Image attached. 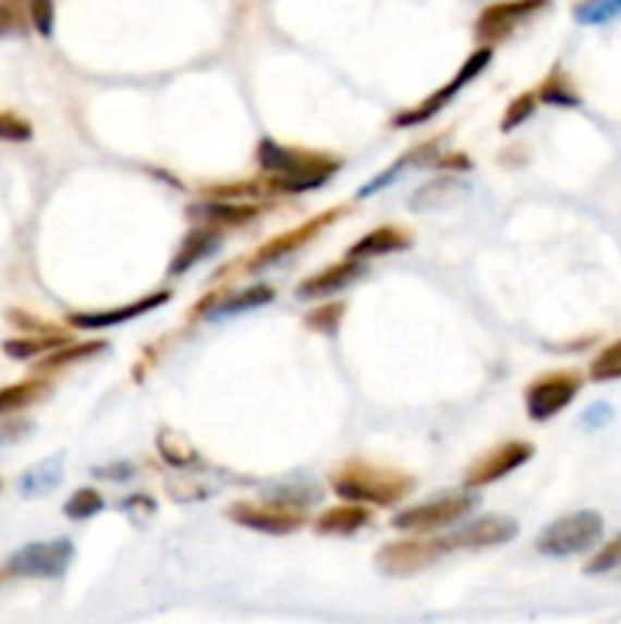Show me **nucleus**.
Wrapping results in <instances>:
<instances>
[{"label":"nucleus","instance_id":"1","mask_svg":"<svg viewBox=\"0 0 621 624\" xmlns=\"http://www.w3.org/2000/svg\"><path fill=\"white\" fill-rule=\"evenodd\" d=\"M256 156H259L263 168L278 174V180H275L278 189H290V193L317 189L339 171V162H332V159H317V156H308V152L283 149L275 140H263Z\"/></svg>","mask_w":621,"mask_h":624},{"label":"nucleus","instance_id":"2","mask_svg":"<svg viewBox=\"0 0 621 624\" xmlns=\"http://www.w3.org/2000/svg\"><path fill=\"white\" fill-rule=\"evenodd\" d=\"M332 488L348 503H372V505H390L402 500L412 491V478L397 476V473H385V469H372V466H348L344 473L332 478Z\"/></svg>","mask_w":621,"mask_h":624},{"label":"nucleus","instance_id":"3","mask_svg":"<svg viewBox=\"0 0 621 624\" xmlns=\"http://www.w3.org/2000/svg\"><path fill=\"white\" fill-rule=\"evenodd\" d=\"M604 536V518L597 512H573L563 518L551 521L536 539V549L551 558H567L579 551H592Z\"/></svg>","mask_w":621,"mask_h":624},{"label":"nucleus","instance_id":"4","mask_svg":"<svg viewBox=\"0 0 621 624\" xmlns=\"http://www.w3.org/2000/svg\"><path fill=\"white\" fill-rule=\"evenodd\" d=\"M71 561H74V542L71 539L31 542L7 561V573L25 576V579H59L61 573L71 566Z\"/></svg>","mask_w":621,"mask_h":624},{"label":"nucleus","instance_id":"5","mask_svg":"<svg viewBox=\"0 0 621 624\" xmlns=\"http://www.w3.org/2000/svg\"><path fill=\"white\" fill-rule=\"evenodd\" d=\"M473 509L470 497H442V500H429V503L412 505L393 518L397 530H414V534H427V530H442L466 518Z\"/></svg>","mask_w":621,"mask_h":624},{"label":"nucleus","instance_id":"6","mask_svg":"<svg viewBox=\"0 0 621 624\" xmlns=\"http://www.w3.org/2000/svg\"><path fill=\"white\" fill-rule=\"evenodd\" d=\"M579 387H582V378L576 372H558L548 375V378H539L536 384L527 390V415L533 420H548L558 412H563L570 402L576 400Z\"/></svg>","mask_w":621,"mask_h":624},{"label":"nucleus","instance_id":"7","mask_svg":"<svg viewBox=\"0 0 621 624\" xmlns=\"http://www.w3.org/2000/svg\"><path fill=\"white\" fill-rule=\"evenodd\" d=\"M445 549H448L445 539L442 542H421V539L390 542V546L378 551V566L390 576H414V573L427 570Z\"/></svg>","mask_w":621,"mask_h":624},{"label":"nucleus","instance_id":"8","mask_svg":"<svg viewBox=\"0 0 621 624\" xmlns=\"http://www.w3.org/2000/svg\"><path fill=\"white\" fill-rule=\"evenodd\" d=\"M518 536V524L500 515H485V518L463 524L458 534L448 536V549H488V546H503Z\"/></svg>","mask_w":621,"mask_h":624},{"label":"nucleus","instance_id":"9","mask_svg":"<svg viewBox=\"0 0 621 624\" xmlns=\"http://www.w3.org/2000/svg\"><path fill=\"white\" fill-rule=\"evenodd\" d=\"M488 61H490V49H478L473 59L463 64V71H460L442 91H436V95L427 98L421 107H414L409 113L397 117V125H421V122H427L429 117H436V113H439V110H442V107L448 105V101H451L470 79H475V74H482V71L488 68Z\"/></svg>","mask_w":621,"mask_h":624},{"label":"nucleus","instance_id":"10","mask_svg":"<svg viewBox=\"0 0 621 624\" xmlns=\"http://www.w3.org/2000/svg\"><path fill=\"white\" fill-rule=\"evenodd\" d=\"M543 7H548V0H509V3H497V7L485 10V15L478 19L475 30H478L482 40H490V44H494V40H503L524 19L539 13Z\"/></svg>","mask_w":621,"mask_h":624},{"label":"nucleus","instance_id":"11","mask_svg":"<svg viewBox=\"0 0 621 624\" xmlns=\"http://www.w3.org/2000/svg\"><path fill=\"white\" fill-rule=\"evenodd\" d=\"M533 448L524 445V442H509V445L494 448L490 454H485L482 461L475 463L473 469L466 473V485L470 488H478V485H490L497 478H503L506 473L518 469L521 463L531 461Z\"/></svg>","mask_w":621,"mask_h":624},{"label":"nucleus","instance_id":"12","mask_svg":"<svg viewBox=\"0 0 621 624\" xmlns=\"http://www.w3.org/2000/svg\"><path fill=\"white\" fill-rule=\"evenodd\" d=\"M229 518L251 527V530H259V534H293L305 524V518L299 512H283V509H271V505L259 503L232 505Z\"/></svg>","mask_w":621,"mask_h":624},{"label":"nucleus","instance_id":"13","mask_svg":"<svg viewBox=\"0 0 621 624\" xmlns=\"http://www.w3.org/2000/svg\"><path fill=\"white\" fill-rule=\"evenodd\" d=\"M360 278V259H348L341 266H332L314 274L308 281L299 286V296L302 298H314V296H329L336 290H344L348 283H354Z\"/></svg>","mask_w":621,"mask_h":624},{"label":"nucleus","instance_id":"14","mask_svg":"<svg viewBox=\"0 0 621 624\" xmlns=\"http://www.w3.org/2000/svg\"><path fill=\"white\" fill-rule=\"evenodd\" d=\"M168 293H156V296H147L144 302H134V305H125V308H117V311H104V314H74L71 323L83 329H101V327H113V323H125L132 320L137 314L153 311L156 305H165L168 302Z\"/></svg>","mask_w":621,"mask_h":624},{"label":"nucleus","instance_id":"15","mask_svg":"<svg viewBox=\"0 0 621 624\" xmlns=\"http://www.w3.org/2000/svg\"><path fill=\"white\" fill-rule=\"evenodd\" d=\"M412 244V238L400 229H375L363 241L351 247V259H366V256H381V253H400Z\"/></svg>","mask_w":621,"mask_h":624},{"label":"nucleus","instance_id":"16","mask_svg":"<svg viewBox=\"0 0 621 624\" xmlns=\"http://www.w3.org/2000/svg\"><path fill=\"white\" fill-rule=\"evenodd\" d=\"M59 481H61V454H56V457H49V461L31 466L28 473L22 476V481H19V488H22L25 497H40V493H49L52 488H59Z\"/></svg>","mask_w":621,"mask_h":624},{"label":"nucleus","instance_id":"17","mask_svg":"<svg viewBox=\"0 0 621 624\" xmlns=\"http://www.w3.org/2000/svg\"><path fill=\"white\" fill-rule=\"evenodd\" d=\"M369 521V512L360 509V505H339V509H329L317 518V530L320 534H354L363 524Z\"/></svg>","mask_w":621,"mask_h":624},{"label":"nucleus","instance_id":"18","mask_svg":"<svg viewBox=\"0 0 621 624\" xmlns=\"http://www.w3.org/2000/svg\"><path fill=\"white\" fill-rule=\"evenodd\" d=\"M326 220H320V223H310V225H302V229H296V232H290V235H281V238H275L271 244H266L263 250L256 253L253 256V262H251V268H263V266H268V262H275V259H281L283 253H290V250H296L299 244L302 241H308L320 225H324Z\"/></svg>","mask_w":621,"mask_h":624},{"label":"nucleus","instance_id":"19","mask_svg":"<svg viewBox=\"0 0 621 624\" xmlns=\"http://www.w3.org/2000/svg\"><path fill=\"white\" fill-rule=\"evenodd\" d=\"M220 244V238H217V232H193L190 235V241H186V247L178 253V262L171 266V271L174 274H180V271H186V268H193L195 262H202L207 253L214 250Z\"/></svg>","mask_w":621,"mask_h":624},{"label":"nucleus","instance_id":"20","mask_svg":"<svg viewBox=\"0 0 621 624\" xmlns=\"http://www.w3.org/2000/svg\"><path fill=\"white\" fill-rule=\"evenodd\" d=\"M573 15L582 25H604V22L619 19L621 0H582V3H576Z\"/></svg>","mask_w":621,"mask_h":624},{"label":"nucleus","instance_id":"21","mask_svg":"<svg viewBox=\"0 0 621 624\" xmlns=\"http://www.w3.org/2000/svg\"><path fill=\"white\" fill-rule=\"evenodd\" d=\"M195 217H205L207 223L241 225L256 217V208H244V205H205V208H195Z\"/></svg>","mask_w":621,"mask_h":624},{"label":"nucleus","instance_id":"22","mask_svg":"<svg viewBox=\"0 0 621 624\" xmlns=\"http://www.w3.org/2000/svg\"><path fill=\"white\" fill-rule=\"evenodd\" d=\"M104 509V497L98 491H92V488H83V491H76L68 505H64V515L74 521H86L92 515H98Z\"/></svg>","mask_w":621,"mask_h":624},{"label":"nucleus","instance_id":"23","mask_svg":"<svg viewBox=\"0 0 621 624\" xmlns=\"http://www.w3.org/2000/svg\"><path fill=\"white\" fill-rule=\"evenodd\" d=\"M594 381H616L621 378V342L609 344L607 351H600V357L592 363Z\"/></svg>","mask_w":621,"mask_h":624},{"label":"nucleus","instance_id":"24","mask_svg":"<svg viewBox=\"0 0 621 624\" xmlns=\"http://www.w3.org/2000/svg\"><path fill=\"white\" fill-rule=\"evenodd\" d=\"M275 293H271V286H251V290H244L241 296H235L232 302H226L222 305L220 314H238V311H251V308H263L266 302H271Z\"/></svg>","mask_w":621,"mask_h":624},{"label":"nucleus","instance_id":"25","mask_svg":"<svg viewBox=\"0 0 621 624\" xmlns=\"http://www.w3.org/2000/svg\"><path fill=\"white\" fill-rule=\"evenodd\" d=\"M37 393H40V387L31 384V381H25V384L7 387V390H0V415H10V412H15V408L28 405V402L34 400Z\"/></svg>","mask_w":621,"mask_h":624},{"label":"nucleus","instance_id":"26","mask_svg":"<svg viewBox=\"0 0 621 624\" xmlns=\"http://www.w3.org/2000/svg\"><path fill=\"white\" fill-rule=\"evenodd\" d=\"M28 13L34 28L44 37H52V22H56V0H28Z\"/></svg>","mask_w":621,"mask_h":624},{"label":"nucleus","instance_id":"27","mask_svg":"<svg viewBox=\"0 0 621 624\" xmlns=\"http://www.w3.org/2000/svg\"><path fill=\"white\" fill-rule=\"evenodd\" d=\"M533 105H536V98H533V95H521V98H515V101L509 105V110H506L500 129H503V132H515L521 122L531 120Z\"/></svg>","mask_w":621,"mask_h":624},{"label":"nucleus","instance_id":"28","mask_svg":"<svg viewBox=\"0 0 621 624\" xmlns=\"http://www.w3.org/2000/svg\"><path fill=\"white\" fill-rule=\"evenodd\" d=\"M619 564H621V536L616 542H609L604 551H597V558L588 561V566H585V573H609V570H616Z\"/></svg>","mask_w":621,"mask_h":624},{"label":"nucleus","instance_id":"29","mask_svg":"<svg viewBox=\"0 0 621 624\" xmlns=\"http://www.w3.org/2000/svg\"><path fill=\"white\" fill-rule=\"evenodd\" d=\"M31 125L13 113H0V140H28Z\"/></svg>","mask_w":621,"mask_h":624},{"label":"nucleus","instance_id":"30","mask_svg":"<svg viewBox=\"0 0 621 624\" xmlns=\"http://www.w3.org/2000/svg\"><path fill=\"white\" fill-rule=\"evenodd\" d=\"M543 101H548V105H561V107L579 105L576 95L567 89V86H561V83H548L546 89H543Z\"/></svg>","mask_w":621,"mask_h":624},{"label":"nucleus","instance_id":"31","mask_svg":"<svg viewBox=\"0 0 621 624\" xmlns=\"http://www.w3.org/2000/svg\"><path fill=\"white\" fill-rule=\"evenodd\" d=\"M49 344H56V342H44V339H34V342H7L3 344V351H7L10 357L25 359V357H31V354H40V351H46Z\"/></svg>","mask_w":621,"mask_h":624},{"label":"nucleus","instance_id":"32","mask_svg":"<svg viewBox=\"0 0 621 624\" xmlns=\"http://www.w3.org/2000/svg\"><path fill=\"white\" fill-rule=\"evenodd\" d=\"M98 351H104V344H98V342L83 344V347H74L71 354H68V351H64V354H56V359H49L46 366H61V363H74V359L92 357V354H98Z\"/></svg>","mask_w":621,"mask_h":624},{"label":"nucleus","instance_id":"33","mask_svg":"<svg viewBox=\"0 0 621 624\" xmlns=\"http://www.w3.org/2000/svg\"><path fill=\"white\" fill-rule=\"evenodd\" d=\"M19 30V10L13 0H0V37Z\"/></svg>","mask_w":621,"mask_h":624},{"label":"nucleus","instance_id":"34","mask_svg":"<svg viewBox=\"0 0 621 624\" xmlns=\"http://www.w3.org/2000/svg\"><path fill=\"white\" fill-rule=\"evenodd\" d=\"M141 509L156 512V505H153V500H149V497H129V500L122 503V512H125V515H132L137 524H144V518H141Z\"/></svg>","mask_w":621,"mask_h":624},{"label":"nucleus","instance_id":"35","mask_svg":"<svg viewBox=\"0 0 621 624\" xmlns=\"http://www.w3.org/2000/svg\"><path fill=\"white\" fill-rule=\"evenodd\" d=\"M101 476H110V481H129V476H132V466H129V463H119V466L101 469Z\"/></svg>","mask_w":621,"mask_h":624}]
</instances>
